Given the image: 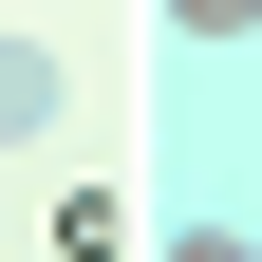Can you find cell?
Returning a JSON list of instances; mask_svg holds the SVG:
<instances>
[{
  "mask_svg": "<svg viewBox=\"0 0 262 262\" xmlns=\"http://www.w3.org/2000/svg\"><path fill=\"white\" fill-rule=\"evenodd\" d=\"M56 113H75V56H56L38 19H0V150H38Z\"/></svg>",
  "mask_w": 262,
  "mask_h": 262,
  "instance_id": "1",
  "label": "cell"
},
{
  "mask_svg": "<svg viewBox=\"0 0 262 262\" xmlns=\"http://www.w3.org/2000/svg\"><path fill=\"white\" fill-rule=\"evenodd\" d=\"M169 38L187 56H262V0H169Z\"/></svg>",
  "mask_w": 262,
  "mask_h": 262,
  "instance_id": "2",
  "label": "cell"
}]
</instances>
